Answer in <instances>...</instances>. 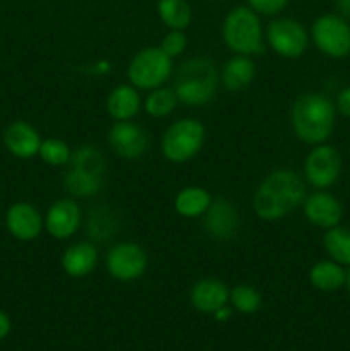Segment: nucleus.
<instances>
[{
  "instance_id": "32",
  "label": "nucleus",
  "mask_w": 350,
  "mask_h": 351,
  "mask_svg": "<svg viewBox=\"0 0 350 351\" xmlns=\"http://www.w3.org/2000/svg\"><path fill=\"white\" fill-rule=\"evenodd\" d=\"M247 5L257 14V16H280L288 5V0H247Z\"/></svg>"
},
{
  "instance_id": "24",
  "label": "nucleus",
  "mask_w": 350,
  "mask_h": 351,
  "mask_svg": "<svg viewBox=\"0 0 350 351\" xmlns=\"http://www.w3.org/2000/svg\"><path fill=\"white\" fill-rule=\"evenodd\" d=\"M62 184H64L65 191L74 197L88 199L102 192L103 185H105V177L69 167L62 177Z\"/></svg>"
},
{
  "instance_id": "1",
  "label": "nucleus",
  "mask_w": 350,
  "mask_h": 351,
  "mask_svg": "<svg viewBox=\"0 0 350 351\" xmlns=\"http://www.w3.org/2000/svg\"><path fill=\"white\" fill-rule=\"evenodd\" d=\"M307 195L305 180L290 168H278L261 180L253 195V211L263 221H280L301 208Z\"/></svg>"
},
{
  "instance_id": "12",
  "label": "nucleus",
  "mask_w": 350,
  "mask_h": 351,
  "mask_svg": "<svg viewBox=\"0 0 350 351\" xmlns=\"http://www.w3.org/2000/svg\"><path fill=\"white\" fill-rule=\"evenodd\" d=\"M108 144L113 153L127 161L139 160L150 146L148 134L139 123L130 120L115 122L108 130Z\"/></svg>"
},
{
  "instance_id": "22",
  "label": "nucleus",
  "mask_w": 350,
  "mask_h": 351,
  "mask_svg": "<svg viewBox=\"0 0 350 351\" xmlns=\"http://www.w3.org/2000/svg\"><path fill=\"white\" fill-rule=\"evenodd\" d=\"M117 228H119V219H117L115 211L106 206H96L89 209L88 219H86V235L89 242L106 243L115 237Z\"/></svg>"
},
{
  "instance_id": "35",
  "label": "nucleus",
  "mask_w": 350,
  "mask_h": 351,
  "mask_svg": "<svg viewBox=\"0 0 350 351\" xmlns=\"http://www.w3.org/2000/svg\"><path fill=\"white\" fill-rule=\"evenodd\" d=\"M333 2H335V7L340 16L350 19V0H333Z\"/></svg>"
},
{
  "instance_id": "30",
  "label": "nucleus",
  "mask_w": 350,
  "mask_h": 351,
  "mask_svg": "<svg viewBox=\"0 0 350 351\" xmlns=\"http://www.w3.org/2000/svg\"><path fill=\"white\" fill-rule=\"evenodd\" d=\"M71 146L65 141L55 139V137L41 141L40 151H38V156L48 167H67L71 161Z\"/></svg>"
},
{
  "instance_id": "34",
  "label": "nucleus",
  "mask_w": 350,
  "mask_h": 351,
  "mask_svg": "<svg viewBox=\"0 0 350 351\" xmlns=\"http://www.w3.org/2000/svg\"><path fill=\"white\" fill-rule=\"evenodd\" d=\"M10 329H12V322L10 317L3 311H0V341L5 339L10 335Z\"/></svg>"
},
{
  "instance_id": "14",
  "label": "nucleus",
  "mask_w": 350,
  "mask_h": 351,
  "mask_svg": "<svg viewBox=\"0 0 350 351\" xmlns=\"http://www.w3.org/2000/svg\"><path fill=\"white\" fill-rule=\"evenodd\" d=\"M301 208L304 218L316 228L329 230L342 223L343 204L328 191H316L305 195Z\"/></svg>"
},
{
  "instance_id": "33",
  "label": "nucleus",
  "mask_w": 350,
  "mask_h": 351,
  "mask_svg": "<svg viewBox=\"0 0 350 351\" xmlns=\"http://www.w3.org/2000/svg\"><path fill=\"white\" fill-rule=\"evenodd\" d=\"M336 112L342 117H345L347 120H350V86H345V88L340 89V93L336 95L335 99Z\"/></svg>"
},
{
  "instance_id": "17",
  "label": "nucleus",
  "mask_w": 350,
  "mask_h": 351,
  "mask_svg": "<svg viewBox=\"0 0 350 351\" xmlns=\"http://www.w3.org/2000/svg\"><path fill=\"white\" fill-rule=\"evenodd\" d=\"M229 287L216 278H202L191 288V304L201 314L213 315L218 308L229 305Z\"/></svg>"
},
{
  "instance_id": "3",
  "label": "nucleus",
  "mask_w": 350,
  "mask_h": 351,
  "mask_svg": "<svg viewBox=\"0 0 350 351\" xmlns=\"http://www.w3.org/2000/svg\"><path fill=\"white\" fill-rule=\"evenodd\" d=\"M220 84L215 62L208 57H192L182 62L174 74V91L178 103L191 108L213 101Z\"/></svg>"
},
{
  "instance_id": "38",
  "label": "nucleus",
  "mask_w": 350,
  "mask_h": 351,
  "mask_svg": "<svg viewBox=\"0 0 350 351\" xmlns=\"http://www.w3.org/2000/svg\"><path fill=\"white\" fill-rule=\"evenodd\" d=\"M345 288H347V293L350 297V267H347V281H345Z\"/></svg>"
},
{
  "instance_id": "25",
  "label": "nucleus",
  "mask_w": 350,
  "mask_h": 351,
  "mask_svg": "<svg viewBox=\"0 0 350 351\" xmlns=\"http://www.w3.org/2000/svg\"><path fill=\"white\" fill-rule=\"evenodd\" d=\"M156 12L168 29H187L192 21V7L187 0H158Z\"/></svg>"
},
{
  "instance_id": "28",
  "label": "nucleus",
  "mask_w": 350,
  "mask_h": 351,
  "mask_svg": "<svg viewBox=\"0 0 350 351\" xmlns=\"http://www.w3.org/2000/svg\"><path fill=\"white\" fill-rule=\"evenodd\" d=\"M67 167L78 168V170L89 171V173L103 175L106 173V160L103 156L102 151L93 144H82V146L75 147L71 154V161Z\"/></svg>"
},
{
  "instance_id": "9",
  "label": "nucleus",
  "mask_w": 350,
  "mask_h": 351,
  "mask_svg": "<svg viewBox=\"0 0 350 351\" xmlns=\"http://www.w3.org/2000/svg\"><path fill=\"white\" fill-rule=\"evenodd\" d=\"M342 168V153L328 143L318 144L304 160V180L316 191H328L338 182Z\"/></svg>"
},
{
  "instance_id": "13",
  "label": "nucleus",
  "mask_w": 350,
  "mask_h": 351,
  "mask_svg": "<svg viewBox=\"0 0 350 351\" xmlns=\"http://www.w3.org/2000/svg\"><path fill=\"white\" fill-rule=\"evenodd\" d=\"M5 228L19 242H31L45 230V218L34 204L17 201L7 209Z\"/></svg>"
},
{
  "instance_id": "11",
  "label": "nucleus",
  "mask_w": 350,
  "mask_h": 351,
  "mask_svg": "<svg viewBox=\"0 0 350 351\" xmlns=\"http://www.w3.org/2000/svg\"><path fill=\"white\" fill-rule=\"evenodd\" d=\"M240 218L235 204L226 197L213 199L202 215V230L215 242H229L239 232Z\"/></svg>"
},
{
  "instance_id": "5",
  "label": "nucleus",
  "mask_w": 350,
  "mask_h": 351,
  "mask_svg": "<svg viewBox=\"0 0 350 351\" xmlns=\"http://www.w3.org/2000/svg\"><path fill=\"white\" fill-rule=\"evenodd\" d=\"M206 141V127L196 119H180L167 127L161 137V153L165 160L184 165L201 153Z\"/></svg>"
},
{
  "instance_id": "7",
  "label": "nucleus",
  "mask_w": 350,
  "mask_h": 351,
  "mask_svg": "<svg viewBox=\"0 0 350 351\" xmlns=\"http://www.w3.org/2000/svg\"><path fill=\"white\" fill-rule=\"evenodd\" d=\"M309 36L325 57L343 60L350 55V24L340 14L319 16L312 23Z\"/></svg>"
},
{
  "instance_id": "39",
  "label": "nucleus",
  "mask_w": 350,
  "mask_h": 351,
  "mask_svg": "<svg viewBox=\"0 0 350 351\" xmlns=\"http://www.w3.org/2000/svg\"><path fill=\"white\" fill-rule=\"evenodd\" d=\"M349 158H350V149H349Z\"/></svg>"
},
{
  "instance_id": "18",
  "label": "nucleus",
  "mask_w": 350,
  "mask_h": 351,
  "mask_svg": "<svg viewBox=\"0 0 350 351\" xmlns=\"http://www.w3.org/2000/svg\"><path fill=\"white\" fill-rule=\"evenodd\" d=\"M98 249L93 242H75L64 250L60 266L69 278H86L98 264Z\"/></svg>"
},
{
  "instance_id": "2",
  "label": "nucleus",
  "mask_w": 350,
  "mask_h": 351,
  "mask_svg": "<svg viewBox=\"0 0 350 351\" xmlns=\"http://www.w3.org/2000/svg\"><path fill=\"white\" fill-rule=\"evenodd\" d=\"M336 106L323 93H302L290 108V125L295 137L309 146L328 143L336 125Z\"/></svg>"
},
{
  "instance_id": "10",
  "label": "nucleus",
  "mask_w": 350,
  "mask_h": 351,
  "mask_svg": "<svg viewBox=\"0 0 350 351\" xmlns=\"http://www.w3.org/2000/svg\"><path fill=\"white\" fill-rule=\"evenodd\" d=\"M105 267L113 280L122 283L136 281L146 273L148 254L139 243L120 242L106 252Z\"/></svg>"
},
{
  "instance_id": "21",
  "label": "nucleus",
  "mask_w": 350,
  "mask_h": 351,
  "mask_svg": "<svg viewBox=\"0 0 350 351\" xmlns=\"http://www.w3.org/2000/svg\"><path fill=\"white\" fill-rule=\"evenodd\" d=\"M345 281L347 267L331 259L318 261L309 269V283L323 293H333V291H338L340 288H345Z\"/></svg>"
},
{
  "instance_id": "16",
  "label": "nucleus",
  "mask_w": 350,
  "mask_h": 351,
  "mask_svg": "<svg viewBox=\"0 0 350 351\" xmlns=\"http://www.w3.org/2000/svg\"><path fill=\"white\" fill-rule=\"evenodd\" d=\"M2 141L5 149L12 156L19 158V160H31V158L38 156L43 139L31 123L24 122V120H16L5 127Z\"/></svg>"
},
{
  "instance_id": "36",
  "label": "nucleus",
  "mask_w": 350,
  "mask_h": 351,
  "mask_svg": "<svg viewBox=\"0 0 350 351\" xmlns=\"http://www.w3.org/2000/svg\"><path fill=\"white\" fill-rule=\"evenodd\" d=\"M232 312H233V308L229 307V305H225V307L218 308V311L213 314V317H215L216 321H220V322H225V321H229L230 317H232Z\"/></svg>"
},
{
  "instance_id": "27",
  "label": "nucleus",
  "mask_w": 350,
  "mask_h": 351,
  "mask_svg": "<svg viewBox=\"0 0 350 351\" xmlns=\"http://www.w3.org/2000/svg\"><path fill=\"white\" fill-rule=\"evenodd\" d=\"M178 105L177 95L172 88H161L151 89L148 91V96L143 101V108L151 119H165V117L172 115Z\"/></svg>"
},
{
  "instance_id": "23",
  "label": "nucleus",
  "mask_w": 350,
  "mask_h": 351,
  "mask_svg": "<svg viewBox=\"0 0 350 351\" xmlns=\"http://www.w3.org/2000/svg\"><path fill=\"white\" fill-rule=\"evenodd\" d=\"M211 201V194L206 189L199 187V185H189L177 192L174 199V208L175 213L182 218L198 219L202 218V215L208 211Z\"/></svg>"
},
{
  "instance_id": "31",
  "label": "nucleus",
  "mask_w": 350,
  "mask_h": 351,
  "mask_svg": "<svg viewBox=\"0 0 350 351\" xmlns=\"http://www.w3.org/2000/svg\"><path fill=\"white\" fill-rule=\"evenodd\" d=\"M187 45H189V41H187V36H185L184 31L168 29V33L161 38L160 48L170 58H177L184 53L185 48H187Z\"/></svg>"
},
{
  "instance_id": "37",
  "label": "nucleus",
  "mask_w": 350,
  "mask_h": 351,
  "mask_svg": "<svg viewBox=\"0 0 350 351\" xmlns=\"http://www.w3.org/2000/svg\"><path fill=\"white\" fill-rule=\"evenodd\" d=\"M110 67H112V65H110L108 62L100 60V62H95V64H93L91 72H93V74H95V75H102V74H106V72L110 71Z\"/></svg>"
},
{
  "instance_id": "15",
  "label": "nucleus",
  "mask_w": 350,
  "mask_h": 351,
  "mask_svg": "<svg viewBox=\"0 0 350 351\" xmlns=\"http://www.w3.org/2000/svg\"><path fill=\"white\" fill-rule=\"evenodd\" d=\"M45 218V232L55 240H67L78 233L82 223V213L74 199H58L48 208Z\"/></svg>"
},
{
  "instance_id": "4",
  "label": "nucleus",
  "mask_w": 350,
  "mask_h": 351,
  "mask_svg": "<svg viewBox=\"0 0 350 351\" xmlns=\"http://www.w3.org/2000/svg\"><path fill=\"white\" fill-rule=\"evenodd\" d=\"M225 47L235 55H263L266 50L259 16L249 5L233 7L222 24Z\"/></svg>"
},
{
  "instance_id": "19",
  "label": "nucleus",
  "mask_w": 350,
  "mask_h": 351,
  "mask_svg": "<svg viewBox=\"0 0 350 351\" xmlns=\"http://www.w3.org/2000/svg\"><path fill=\"white\" fill-rule=\"evenodd\" d=\"M105 106L106 113L115 122L132 120L143 108V99H141L139 89L134 88L132 84H119L108 93Z\"/></svg>"
},
{
  "instance_id": "26",
  "label": "nucleus",
  "mask_w": 350,
  "mask_h": 351,
  "mask_svg": "<svg viewBox=\"0 0 350 351\" xmlns=\"http://www.w3.org/2000/svg\"><path fill=\"white\" fill-rule=\"evenodd\" d=\"M323 247L329 259L342 264L343 267H350V228L336 225L333 228L325 230Z\"/></svg>"
},
{
  "instance_id": "6",
  "label": "nucleus",
  "mask_w": 350,
  "mask_h": 351,
  "mask_svg": "<svg viewBox=\"0 0 350 351\" xmlns=\"http://www.w3.org/2000/svg\"><path fill=\"white\" fill-rule=\"evenodd\" d=\"M174 75V58L160 47H146L137 51L127 65V79L141 91L161 88Z\"/></svg>"
},
{
  "instance_id": "29",
  "label": "nucleus",
  "mask_w": 350,
  "mask_h": 351,
  "mask_svg": "<svg viewBox=\"0 0 350 351\" xmlns=\"http://www.w3.org/2000/svg\"><path fill=\"white\" fill-rule=\"evenodd\" d=\"M229 302L233 311L239 314L253 315L261 308L263 298H261L259 291L250 285H237L230 290Z\"/></svg>"
},
{
  "instance_id": "20",
  "label": "nucleus",
  "mask_w": 350,
  "mask_h": 351,
  "mask_svg": "<svg viewBox=\"0 0 350 351\" xmlns=\"http://www.w3.org/2000/svg\"><path fill=\"white\" fill-rule=\"evenodd\" d=\"M256 64L247 55H233L223 64L220 82L230 93H239L249 88L256 77Z\"/></svg>"
},
{
  "instance_id": "8",
  "label": "nucleus",
  "mask_w": 350,
  "mask_h": 351,
  "mask_svg": "<svg viewBox=\"0 0 350 351\" xmlns=\"http://www.w3.org/2000/svg\"><path fill=\"white\" fill-rule=\"evenodd\" d=\"M264 40L278 57L294 60L307 51L311 36L304 24L294 17H277L268 24Z\"/></svg>"
}]
</instances>
